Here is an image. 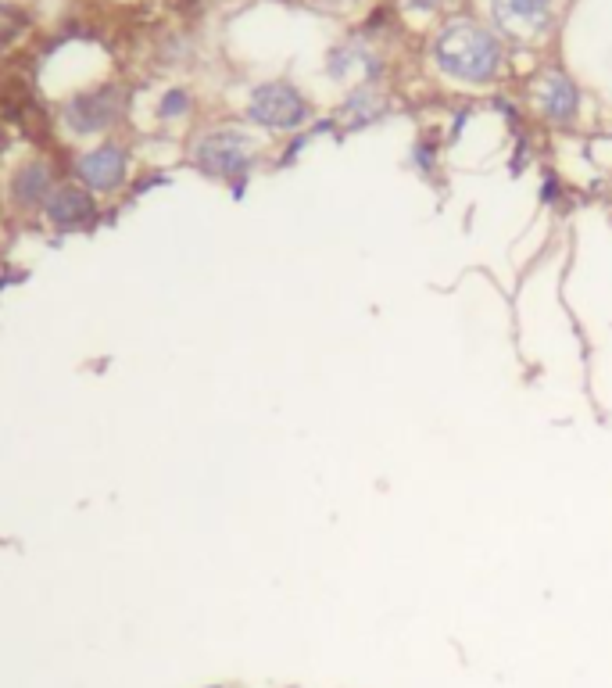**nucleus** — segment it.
<instances>
[{
    "label": "nucleus",
    "instance_id": "nucleus-17",
    "mask_svg": "<svg viewBox=\"0 0 612 688\" xmlns=\"http://www.w3.org/2000/svg\"><path fill=\"white\" fill-rule=\"evenodd\" d=\"M326 4H333V8H348V4H355V0H326Z\"/></svg>",
    "mask_w": 612,
    "mask_h": 688
},
{
    "label": "nucleus",
    "instance_id": "nucleus-1",
    "mask_svg": "<svg viewBox=\"0 0 612 688\" xmlns=\"http://www.w3.org/2000/svg\"><path fill=\"white\" fill-rule=\"evenodd\" d=\"M430 58L441 76L469 86L494 83L505 69V47L498 33H491L480 22H469V18H455L444 29H437L430 40Z\"/></svg>",
    "mask_w": 612,
    "mask_h": 688
},
{
    "label": "nucleus",
    "instance_id": "nucleus-16",
    "mask_svg": "<svg viewBox=\"0 0 612 688\" xmlns=\"http://www.w3.org/2000/svg\"><path fill=\"white\" fill-rule=\"evenodd\" d=\"M194 4H197V0H172V8H176V11H190Z\"/></svg>",
    "mask_w": 612,
    "mask_h": 688
},
{
    "label": "nucleus",
    "instance_id": "nucleus-12",
    "mask_svg": "<svg viewBox=\"0 0 612 688\" xmlns=\"http://www.w3.org/2000/svg\"><path fill=\"white\" fill-rule=\"evenodd\" d=\"M190 108H194V101H190L187 90H183V86H172L169 94L158 101V119H165V122L183 119V115H190Z\"/></svg>",
    "mask_w": 612,
    "mask_h": 688
},
{
    "label": "nucleus",
    "instance_id": "nucleus-18",
    "mask_svg": "<svg viewBox=\"0 0 612 688\" xmlns=\"http://www.w3.org/2000/svg\"><path fill=\"white\" fill-rule=\"evenodd\" d=\"M0 151H4V119H0Z\"/></svg>",
    "mask_w": 612,
    "mask_h": 688
},
{
    "label": "nucleus",
    "instance_id": "nucleus-7",
    "mask_svg": "<svg viewBox=\"0 0 612 688\" xmlns=\"http://www.w3.org/2000/svg\"><path fill=\"white\" fill-rule=\"evenodd\" d=\"M43 223L54 233H86L101 223V198L79 187L76 180H61L43 205Z\"/></svg>",
    "mask_w": 612,
    "mask_h": 688
},
{
    "label": "nucleus",
    "instance_id": "nucleus-14",
    "mask_svg": "<svg viewBox=\"0 0 612 688\" xmlns=\"http://www.w3.org/2000/svg\"><path fill=\"white\" fill-rule=\"evenodd\" d=\"M405 4L416 11H441V8H448L451 0H405Z\"/></svg>",
    "mask_w": 612,
    "mask_h": 688
},
{
    "label": "nucleus",
    "instance_id": "nucleus-3",
    "mask_svg": "<svg viewBox=\"0 0 612 688\" xmlns=\"http://www.w3.org/2000/svg\"><path fill=\"white\" fill-rule=\"evenodd\" d=\"M129 108V94L122 90L119 83H101L90 86V90H79L72 94L65 104H61V126H65L68 137H101V133H111L126 119Z\"/></svg>",
    "mask_w": 612,
    "mask_h": 688
},
{
    "label": "nucleus",
    "instance_id": "nucleus-5",
    "mask_svg": "<svg viewBox=\"0 0 612 688\" xmlns=\"http://www.w3.org/2000/svg\"><path fill=\"white\" fill-rule=\"evenodd\" d=\"M244 115L247 122H255L258 129H269V133H294L312 119V104L294 83L269 79V83L251 90Z\"/></svg>",
    "mask_w": 612,
    "mask_h": 688
},
{
    "label": "nucleus",
    "instance_id": "nucleus-8",
    "mask_svg": "<svg viewBox=\"0 0 612 688\" xmlns=\"http://www.w3.org/2000/svg\"><path fill=\"white\" fill-rule=\"evenodd\" d=\"M530 104L548 126H570L580 115V86L562 69H544L530 83Z\"/></svg>",
    "mask_w": 612,
    "mask_h": 688
},
{
    "label": "nucleus",
    "instance_id": "nucleus-10",
    "mask_svg": "<svg viewBox=\"0 0 612 688\" xmlns=\"http://www.w3.org/2000/svg\"><path fill=\"white\" fill-rule=\"evenodd\" d=\"M383 112H387V104H383V97L376 94L373 86H358L355 94L344 101V108H340V115L348 119V129L373 126L376 119H383Z\"/></svg>",
    "mask_w": 612,
    "mask_h": 688
},
{
    "label": "nucleus",
    "instance_id": "nucleus-9",
    "mask_svg": "<svg viewBox=\"0 0 612 688\" xmlns=\"http://www.w3.org/2000/svg\"><path fill=\"white\" fill-rule=\"evenodd\" d=\"M494 29L512 40L544 36L555 22V0H491Z\"/></svg>",
    "mask_w": 612,
    "mask_h": 688
},
{
    "label": "nucleus",
    "instance_id": "nucleus-11",
    "mask_svg": "<svg viewBox=\"0 0 612 688\" xmlns=\"http://www.w3.org/2000/svg\"><path fill=\"white\" fill-rule=\"evenodd\" d=\"M29 18L26 11L11 8V4H0V47H8V43H15L18 36L26 33Z\"/></svg>",
    "mask_w": 612,
    "mask_h": 688
},
{
    "label": "nucleus",
    "instance_id": "nucleus-6",
    "mask_svg": "<svg viewBox=\"0 0 612 688\" xmlns=\"http://www.w3.org/2000/svg\"><path fill=\"white\" fill-rule=\"evenodd\" d=\"M58 183V169H54L51 158H22L4 180V198H8L15 215H43V205H47Z\"/></svg>",
    "mask_w": 612,
    "mask_h": 688
},
{
    "label": "nucleus",
    "instance_id": "nucleus-19",
    "mask_svg": "<svg viewBox=\"0 0 612 688\" xmlns=\"http://www.w3.org/2000/svg\"><path fill=\"white\" fill-rule=\"evenodd\" d=\"M208 688H222V685H208Z\"/></svg>",
    "mask_w": 612,
    "mask_h": 688
},
{
    "label": "nucleus",
    "instance_id": "nucleus-15",
    "mask_svg": "<svg viewBox=\"0 0 612 688\" xmlns=\"http://www.w3.org/2000/svg\"><path fill=\"white\" fill-rule=\"evenodd\" d=\"M559 190H562L559 180H552V176H548V180H544V194H541V198L552 205V201H559Z\"/></svg>",
    "mask_w": 612,
    "mask_h": 688
},
{
    "label": "nucleus",
    "instance_id": "nucleus-4",
    "mask_svg": "<svg viewBox=\"0 0 612 688\" xmlns=\"http://www.w3.org/2000/svg\"><path fill=\"white\" fill-rule=\"evenodd\" d=\"M68 172H72L68 180H76L79 187H86L90 194L111 198V194L126 190L129 176H133V158H129V147L122 144V140L108 137V140H101V144L79 151V155L72 158V165H68Z\"/></svg>",
    "mask_w": 612,
    "mask_h": 688
},
{
    "label": "nucleus",
    "instance_id": "nucleus-2",
    "mask_svg": "<svg viewBox=\"0 0 612 688\" xmlns=\"http://www.w3.org/2000/svg\"><path fill=\"white\" fill-rule=\"evenodd\" d=\"M190 165L208 180H222L233 187V198H244L247 176L258 165V144L247 129L215 126L197 133L190 144Z\"/></svg>",
    "mask_w": 612,
    "mask_h": 688
},
{
    "label": "nucleus",
    "instance_id": "nucleus-13",
    "mask_svg": "<svg viewBox=\"0 0 612 688\" xmlns=\"http://www.w3.org/2000/svg\"><path fill=\"white\" fill-rule=\"evenodd\" d=\"M412 165H416L419 172H426V176L437 169V144L434 140H419V144L412 147Z\"/></svg>",
    "mask_w": 612,
    "mask_h": 688
}]
</instances>
